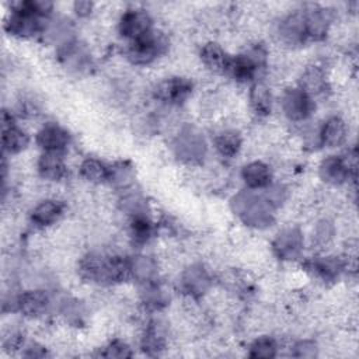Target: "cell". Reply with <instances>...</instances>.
<instances>
[{"label": "cell", "mask_w": 359, "mask_h": 359, "mask_svg": "<svg viewBox=\"0 0 359 359\" xmlns=\"http://www.w3.org/2000/svg\"><path fill=\"white\" fill-rule=\"evenodd\" d=\"M272 247L278 258L285 261L296 259L303 251V234L296 227L286 229L276 236Z\"/></svg>", "instance_id": "7"}, {"label": "cell", "mask_w": 359, "mask_h": 359, "mask_svg": "<svg viewBox=\"0 0 359 359\" xmlns=\"http://www.w3.org/2000/svg\"><path fill=\"white\" fill-rule=\"evenodd\" d=\"M80 175L93 184H100L108 181V167L95 158H87L80 165Z\"/></svg>", "instance_id": "29"}, {"label": "cell", "mask_w": 359, "mask_h": 359, "mask_svg": "<svg viewBox=\"0 0 359 359\" xmlns=\"http://www.w3.org/2000/svg\"><path fill=\"white\" fill-rule=\"evenodd\" d=\"M278 351L276 341L271 337H261L257 338L251 346H250V356L251 358H258V359H269L275 358Z\"/></svg>", "instance_id": "30"}, {"label": "cell", "mask_w": 359, "mask_h": 359, "mask_svg": "<svg viewBox=\"0 0 359 359\" xmlns=\"http://www.w3.org/2000/svg\"><path fill=\"white\" fill-rule=\"evenodd\" d=\"M241 177L250 189H261V188L269 187L272 180V172L265 163L252 161L243 168Z\"/></svg>", "instance_id": "18"}, {"label": "cell", "mask_w": 359, "mask_h": 359, "mask_svg": "<svg viewBox=\"0 0 359 359\" xmlns=\"http://www.w3.org/2000/svg\"><path fill=\"white\" fill-rule=\"evenodd\" d=\"M307 36L313 39H321L325 36L330 25V11L324 8H314L304 13Z\"/></svg>", "instance_id": "21"}, {"label": "cell", "mask_w": 359, "mask_h": 359, "mask_svg": "<svg viewBox=\"0 0 359 359\" xmlns=\"http://www.w3.org/2000/svg\"><path fill=\"white\" fill-rule=\"evenodd\" d=\"M317 351H318V348H317L316 342L304 339V341H299L294 344L292 355L296 358H314V356H317Z\"/></svg>", "instance_id": "34"}, {"label": "cell", "mask_w": 359, "mask_h": 359, "mask_svg": "<svg viewBox=\"0 0 359 359\" xmlns=\"http://www.w3.org/2000/svg\"><path fill=\"white\" fill-rule=\"evenodd\" d=\"M262 59L264 53H261L259 50L258 53L255 52L252 55H238L229 60L226 72H229L237 81H250L255 77Z\"/></svg>", "instance_id": "10"}, {"label": "cell", "mask_w": 359, "mask_h": 359, "mask_svg": "<svg viewBox=\"0 0 359 359\" xmlns=\"http://www.w3.org/2000/svg\"><path fill=\"white\" fill-rule=\"evenodd\" d=\"M63 212V205L57 201L41 202L31 215V219L38 226H49L55 223Z\"/></svg>", "instance_id": "23"}, {"label": "cell", "mask_w": 359, "mask_h": 359, "mask_svg": "<svg viewBox=\"0 0 359 359\" xmlns=\"http://www.w3.org/2000/svg\"><path fill=\"white\" fill-rule=\"evenodd\" d=\"M130 273L142 283H150L157 275V264L150 257L139 255L130 259Z\"/></svg>", "instance_id": "24"}, {"label": "cell", "mask_w": 359, "mask_h": 359, "mask_svg": "<svg viewBox=\"0 0 359 359\" xmlns=\"http://www.w3.org/2000/svg\"><path fill=\"white\" fill-rule=\"evenodd\" d=\"M80 275L95 283H118L126 280L130 273V261L118 255L90 254L81 259Z\"/></svg>", "instance_id": "1"}, {"label": "cell", "mask_w": 359, "mask_h": 359, "mask_svg": "<svg viewBox=\"0 0 359 359\" xmlns=\"http://www.w3.org/2000/svg\"><path fill=\"white\" fill-rule=\"evenodd\" d=\"M102 356H105V358H112V359H121V358H130L132 356V351H130V348L125 344V342H122V341H119V339H115V341H112L107 348H105V351L102 352Z\"/></svg>", "instance_id": "33"}, {"label": "cell", "mask_w": 359, "mask_h": 359, "mask_svg": "<svg viewBox=\"0 0 359 359\" xmlns=\"http://www.w3.org/2000/svg\"><path fill=\"white\" fill-rule=\"evenodd\" d=\"M191 93L192 83L184 77H172L170 80H165L156 90L157 98L170 104L184 102L191 95Z\"/></svg>", "instance_id": "11"}, {"label": "cell", "mask_w": 359, "mask_h": 359, "mask_svg": "<svg viewBox=\"0 0 359 359\" xmlns=\"http://www.w3.org/2000/svg\"><path fill=\"white\" fill-rule=\"evenodd\" d=\"M165 46L164 36L151 31L147 35L132 41L128 48V57L135 65H146L153 62L165 49Z\"/></svg>", "instance_id": "3"}, {"label": "cell", "mask_w": 359, "mask_h": 359, "mask_svg": "<svg viewBox=\"0 0 359 359\" xmlns=\"http://www.w3.org/2000/svg\"><path fill=\"white\" fill-rule=\"evenodd\" d=\"M38 171L45 180H62L66 174V164L60 151H43L38 161Z\"/></svg>", "instance_id": "15"}, {"label": "cell", "mask_w": 359, "mask_h": 359, "mask_svg": "<svg viewBox=\"0 0 359 359\" xmlns=\"http://www.w3.org/2000/svg\"><path fill=\"white\" fill-rule=\"evenodd\" d=\"M6 29L15 36H31L41 31V17L32 13L24 3H20L11 13Z\"/></svg>", "instance_id": "5"}, {"label": "cell", "mask_w": 359, "mask_h": 359, "mask_svg": "<svg viewBox=\"0 0 359 359\" xmlns=\"http://www.w3.org/2000/svg\"><path fill=\"white\" fill-rule=\"evenodd\" d=\"M29 143L28 135L15 128L14 125L10 128L3 129V150L10 153V154H17L22 151Z\"/></svg>", "instance_id": "26"}, {"label": "cell", "mask_w": 359, "mask_h": 359, "mask_svg": "<svg viewBox=\"0 0 359 359\" xmlns=\"http://www.w3.org/2000/svg\"><path fill=\"white\" fill-rule=\"evenodd\" d=\"M201 59L203 65L216 73H223L227 70V65L230 57H227L226 52L220 48V45L215 42H208L201 49Z\"/></svg>", "instance_id": "20"}, {"label": "cell", "mask_w": 359, "mask_h": 359, "mask_svg": "<svg viewBox=\"0 0 359 359\" xmlns=\"http://www.w3.org/2000/svg\"><path fill=\"white\" fill-rule=\"evenodd\" d=\"M132 180V168L126 163H118L108 168V181L118 187H125Z\"/></svg>", "instance_id": "32"}, {"label": "cell", "mask_w": 359, "mask_h": 359, "mask_svg": "<svg viewBox=\"0 0 359 359\" xmlns=\"http://www.w3.org/2000/svg\"><path fill=\"white\" fill-rule=\"evenodd\" d=\"M48 294L42 290H29L20 294L17 299L18 310L28 317H38L43 314L48 309Z\"/></svg>", "instance_id": "17"}, {"label": "cell", "mask_w": 359, "mask_h": 359, "mask_svg": "<svg viewBox=\"0 0 359 359\" xmlns=\"http://www.w3.org/2000/svg\"><path fill=\"white\" fill-rule=\"evenodd\" d=\"M175 153L185 163H198L206 153L203 136L194 126H185L177 136Z\"/></svg>", "instance_id": "4"}, {"label": "cell", "mask_w": 359, "mask_h": 359, "mask_svg": "<svg viewBox=\"0 0 359 359\" xmlns=\"http://www.w3.org/2000/svg\"><path fill=\"white\" fill-rule=\"evenodd\" d=\"M331 238H332V226H331V223H328L325 220L318 223V226L316 229V233H314L316 244L324 247L330 243Z\"/></svg>", "instance_id": "35"}, {"label": "cell", "mask_w": 359, "mask_h": 359, "mask_svg": "<svg viewBox=\"0 0 359 359\" xmlns=\"http://www.w3.org/2000/svg\"><path fill=\"white\" fill-rule=\"evenodd\" d=\"M164 345H165V338H164L163 330L156 323H151L147 327L142 339L143 351L147 352L149 355H156L164 349Z\"/></svg>", "instance_id": "28"}, {"label": "cell", "mask_w": 359, "mask_h": 359, "mask_svg": "<svg viewBox=\"0 0 359 359\" xmlns=\"http://www.w3.org/2000/svg\"><path fill=\"white\" fill-rule=\"evenodd\" d=\"M130 233L135 241L144 243L151 236V223L142 213H133V219L130 223Z\"/></svg>", "instance_id": "31"}, {"label": "cell", "mask_w": 359, "mask_h": 359, "mask_svg": "<svg viewBox=\"0 0 359 359\" xmlns=\"http://www.w3.org/2000/svg\"><path fill=\"white\" fill-rule=\"evenodd\" d=\"M181 282H182L184 290L188 294L194 297H199L208 292L210 286V276L202 265L196 264L185 269V272L182 273Z\"/></svg>", "instance_id": "13"}, {"label": "cell", "mask_w": 359, "mask_h": 359, "mask_svg": "<svg viewBox=\"0 0 359 359\" xmlns=\"http://www.w3.org/2000/svg\"><path fill=\"white\" fill-rule=\"evenodd\" d=\"M313 98H310L300 87L287 88L282 95V109L290 121H303L313 111Z\"/></svg>", "instance_id": "6"}, {"label": "cell", "mask_w": 359, "mask_h": 359, "mask_svg": "<svg viewBox=\"0 0 359 359\" xmlns=\"http://www.w3.org/2000/svg\"><path fill=\"white\" fill-rule=\"evenodd\" d=\"M215 147L223 157L231 158L241 147V137L236 130H223L215 137Z\"/></svg>", "instance_id": "27"}, {"label": "cell", "mask_w": 359, "mask_h": 359, "mask_svg": "<svg viewBox=\"0 0 359 359\" xmlns=\"http://www.w3.org/2000/svg\"><path fill=\"white\" fill-rule=\"evenodd\" d=\"M250 102L255 114L265 116L271 112L272 97L269 88L264 83H255L250 91Z\"/></svg>", "instance_id": "25"}, {"label": "cell", "mask_w": 359, "mask_h": 359, "mask_svg": "<svg viewBox=\"0 0 359 359\" xmlns=\"http://www.w3.org/2000/svg\"><path fill=\"white\" fill-rule=\"evenodd\" d=\"M346 140V123L339 116L327 119L320 130V142L325 147H338Z\"/></svg>", "instance_id": "19"}, {"label": "cell", "mask_w": 359, "mask_h": 359, "mask_svg": "<svg viewBox=\"0 0 359 359\" xmlns=\"http://www.w3.org/2000/svg\"><path fill=\"white\" fill-rule=\"evenodd\" d=\"M279 35L283 42L289 45H299L306 41L307 27L304 13H294L287 15L279 25Z\"/></svg>", "instance_id": "12"}, {"label": "cell", "mask_w": 359, "mask_h": 359, "mask_svg": "<svg viewBox=\"0 0 359 359\" xmlns=\"http://www.w3.org/2000/svg\"><path fill=\"white\" fill-rule=\"evenodd\" d=\"M231 208L245 224L252 227H266L273 219L269 201L251 191L237 194L231 201Z\"/></svg>", "instance_id": "2"}, {"label": "cell", "mask_w": 359, "mask_h": 359, "mask_svg": "<svg viewBox=\"0 0 359 359\" xmlns=\"http://www.w3.org/2000/svg\"><path fill=\"white\" fill-rule=\"evenodd\" d=\"M119 32L122 36L136 41L151 32V18L143 10H129L119 21Z\"/></svg>", "instance_id": "8"}, {"label": "cell", "mask_w": 359, "mask_h": 359, "mask_svg": "<svg viewBox=\"0 0 359 359\" xmlns=\"http://www.w3.org/2000/svg\"><path fill=\"white\" fill-rule=\"evenodd\" d=\"M36 143L43 151H62L69 143V135L60 126L50 123L38 132Z\"/></svg>", "instance_id": "14"}, {"label": "cell", "mask_w": 359, "mask_h": 359, "mask_svg": "<svg viewBox=\"0 0 359 359\" xmlns=\"http://www.w3.org/2000/svg\"><path fill=\"white\" fill-rule=\"evenodd\" d=\"M91 7L93 4L90 1H79L74 4V8H76V13L79 15H87L91 13Z\"/></svg>", "instance_id": "36"}, {"label": "cell", "mask_w": 359, "mask_h": 359, "mask_svg": "<svg viewBox=\"0 0 359 359\" xmlns=\"http://www.w3.org/2000/svg\"><path fill=\"white\" fill-rule=\"evenodd\" d=\"M307 265H309V269L316 276L323 279L324 282H332V280L338 279V276L341 275V272L345 268L342 259H339L337 257L314 258V259L309 261Z\"/></svg>", "instance_id": "16"}, {"label": "cell", "mask_w": 359, "mask_h": 359, "mask_svg": "<svg viewBox=\"0 0 359 359\" xmlns=\"http://www.w3.org/2000/svg\"><path fill=\"white\" fill-rule=\"evenodd\" d=\"M318 171L323 181L331 185H341L355 174V170L348 164L346 158L341 156H330L323 160Z\"/></svg>", "instance_id": "9"}, {"label": "cell", "mask_w": 359, "mask_h": 359, "mask_svg": "<svg viewBox=\"0 0 359 359\" xmlns=\"http://www.w3.org/2000/svg\"><path fill=\"white\" fill-rule=\"evenodd\" d=\"M300 88L310 97L313 98L314 95H321L325 93L327 88V80H325V74L324 72L317 67H309L300 81Z\"/></svg>", "instance_id": "22"}]
</instances>
